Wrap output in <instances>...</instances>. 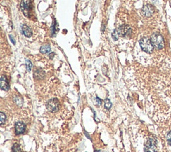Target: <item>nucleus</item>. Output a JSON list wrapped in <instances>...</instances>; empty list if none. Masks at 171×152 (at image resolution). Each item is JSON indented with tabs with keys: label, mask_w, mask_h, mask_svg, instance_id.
<instances>
[{
	"label": "nucleus",
	"mask_w": 171,
	"mask_h": 152,
	"mask_svg": "<svg viewBox=\"0 0 171 152\" xmlns=\"http://www.w3.org/2000/svg\"><path fill=\"white\" fill-rule=\"evenodd\" d=\"M139 43L140 48L144 52L151 53L153 51L154 47L152 43L151 39L148 38V37H143V38L140 39Z\"/></svg>",
	"instance_id": "nucleus-1"
},
{
	"label": "nucleus",
	"mask_w": 171,
	"mask_h": 152,
	"mask_svg": "<svg viewBox=\"0 0 171 152\" xmlns=\"http://www.w3.org/2000/svg\"><path fill=\"white\" fill-rule=\"evenodd\" d=\"M150 39H151L152 43H153L154 48L158 49V50L163 48L164 39L161 35L157 34V33H155V34H153L152 35Z\"/></svg>",
	"instance_id": "nucleus-2"
},
{
	"label": "nucleus",
	"mask_w": 171,
	"mask_h": 152,
	"mask_svg": "<svg viewBox=\"0 0 171 152\" xmlns=\"http://www.w3.org/2000/svg\"><path fill=\"white\" fill-rule=\"evenodd\" d=\"M60 106V103L58 99L54 98V99H51L47 102L46 104V108L49 111L54 113L58 111Z\"/></svg>",
	"instance_id": "nucleus-3"
},
{
	"label": "nucleus",
	"mask_w": 171,
	"mask_h": 152,
	"mask_svg": "<svg viewBox=\"0 0 171 152\" xmlns=\"http://www.w3.org/2000/svg\"><path fill=\"white\" fill-rule=\"evenodd\" d=\"M144 152H156V141L153 138L149 139L144 146Z\"/></svg>",
	"instance_id": "nucleus-4"
},
{
	"label": "nucleus",
	"mask_w": 171,
	"mask_h": 152,
	"mask_svg": "<svg viewBox=\"0 0 171 152\" xmlns=\"http://www.w3.org/2000/svg\"><path fill=\"white\" fill-rule=\"evenodd\" d=\"M21 8L22 12L25 16L29 17V11L31 9V1H22L21 3Z\"/></svg>",
	"instance_id": "nucleus-5"
},
{
	"label": "nucleus",
	"mask_w": 171,
	"mask_h": 152,
	"mask_svg": "<svg viewBox=\"0 0 171 152\" xmlns=\"http://www.w3.org/2000/svg\"><path fill=\"white\" fill-rule=\"evenodd\" d=\"M15 134L16 135H20L22 134L23 133H24L25 130V127H26V125H25V123H23L22 121H18L15 123Z\"/></svg>",
	"instance_id": "nucleus-6"
},
{
	"label": "nucleus",
	"mask_w": 171,
	"mask_h": 152,
	"mask_svg": "<svg viewBox=\"0 0 171 152\" xmlns=\"http://www.w3.org/2000/svg\"><path fill=\"white\" fill-rule=\"evenodd\" d=\"M116 32L118 33L119 36H125L126 34H127V33L130 30V27L127 25H122V26L119 27L118 29H115Z\"/></svg>",
	"instance_id": "nucleus-7"
},
{
	"label": "nucleus",
	"mask_w": 171,
	"mask_h": 152,
	"mask_svg": "<svg viewBox=\"0 0 171 152\" xmlns=\"http://www.w3.org/2000/svg\"><path fill=\"white\" fill-rule=\"evenodd\" d=\"M0 87L1 90L4 91H8L9 90V85L8 79L5 76H1V82H0Z\"/></svg>",
	"instance_id": "nucleus-8"
},
{
	"label": "nucleus",
	"mask_w": 171,
	"mask_h": 152,
	"mask_svg": "<svg viewBox=\"0 0 171 152\" xmlns=\"http://www.w3.org/2000/svg\"><path fill=\"white\" fill-rule=\"evenodd\" d=\"M142 12L144 14V15L147 16V17H149V16H151L154 12L153 7L151 5H146V6H144L143 7Z\"/></svg>",
	"instance_id": "nucleus-9"
},
{
	"label": "nucleus",
	"mask_w": 171,
	"mask_h": 152,
	"mask_svg": "<svg viewBox=\"0 0 171 152\" xmlns=\"http://www.w3.org/2000/svg\"><path fill=\"white\" fill-rule=\"evenodd\" d=\"M22 33L25 37H30L32 36V29L26 25H22Z\"/></svg>",
	"instance_id": "nucleus-10"
},
{
	"label": "nucleus",
	"mask_w": 171,
	"mask_h": 152,
	"mask_svg": "<svg viewBox=\"0 0 171 152\" xmlns=\"http://www.w3.org/2000/svg\"><path fill=\"white\" fill-rule=\"evenodd\" d=\"M50 50H51V48L50 47V46H48V45L42 46L40 48V52L42 53H49L50 51Z\"/></svg>",
	"instance_id": "nucleus-11"
},
{
	"label": "nucleus",
	"mask_w": 171,
	"mask_h": 152,
	"mask_svg": "<svg viewBox=\"0 0 171 152\" xmlns=\"http://www.w3.org/2000/svg\"><path fill=\"white\" fill-rule=\"evenodd\" d=\"M104 107L107 109H110L112 107V103L109 99H106L104 100Z\"/></svg>",
	"instance_id": "nucleus-12"
},
{
	"label": "nucleus",
	"mask_w": 171,
	"mask_h": 152,
	"mask_svg": "<svg viewBox=\"0 0 171 152\" xmlns=\"http://www.w3.org/2000/svg\"><path fill=\"white\" fill-rule=\"evenodd\" d=\"M12 151L13 152H22L20 146L18 144H15L12 146Z\"/></svg>",
	"instance_id": "nucleus-13"
},
{
	"label": "nucleus",
	"mask_w": 171,
	"mask_h": 152,
	"mask_svg": "<svg viewBox=\"0 0 171 152\" xmlns=\"http://www.w3.org/2000/svg\"><path fill=\"white\" fill-rule=\"evenodd\" d=\"M0 121H1V125H4L5 123H6V116L3 113V112H1L0 113Z\"/></svg>",
	"instance_id": "nucleus-14"
},
{
	"label": "nucleus",
	"mask_w": 171,
	"mask_h": 152,
	"mask_svg": "<svg viewBox=\"0 0 171 152\" xmlns=\"http://www.w3.org/2000/svg\"><path fill=\"white\" fill-rule=\"evenodd\" d=\"M25 64H26V67H27V71H31L32 69V64L31 62H30V60H27L26 61H25Z\"/></svg>",
	"instance_id": "nucleus-15"
},
{
	"label": "nucleus",
	"mask_w": 171,
	"mask_h": 152,
	"mask_svg": "<svg viewBox=\"0 0 171 152\" xmlns=\"http://www.w3.org/2000/svg\"><path fill=\"white\" fill-rule=\"evenodd\" d=\"M167 141H168V144H169L170 146H171V132L168 133L167 135Z\"/></svg>",
	"instance_id": "nucleus-16"
},
{
	"label": "nucleus",
	"mask_w": 171,
	"mask_h": 152,
	"mask_svg": "<svg viewBox=\"0 0 171 152\" xmlns=\"http://www.w3.org/2000/svg\"><path fill=\"white\" fill-rule=\"evenodd\" d=\"M96 102H97V104H98V105H99V106H100V105L102 104V100L100 99L99 97H96Z\"/></svg>",
	"instance_id": "nucleus-17"
},
{
	"label": "nucleus",
	"mask_w": 171,
	"mask_h": 152,
	"mask_svg": "<svg viewBox=\"0 0 171 152\" xmlns=\"http://www.w3.org/2000/svg\"><path fill=\"white\" fill-rule=\"evenodd\" d=\"M9 38H10V39H11V42H12L13 43V44H15V40H14V39L13 38V37H12V36H9Z\"/></svg>",
	"instance_id": "nucleus-18"
},
{
	"label": "nucleus",
	"mask_w": 171,
	"mask_h": 152,
	"mask_svg": "<svg viewBox=\"0 0 171 152\" xmlns=\"http://www.w3.org/2000/svg\"><path fill=\"white\" fill-rule=\"evenodd\" d=\"M52 55H54V53H51V54H50V57L51 59V58H53L52 57Z\"/></svg>",
	"instance_id": "nucleus-19"
}]
</instances>
